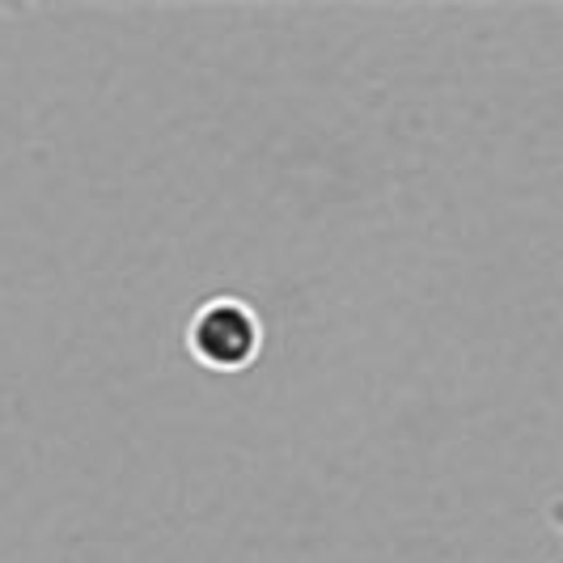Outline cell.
<instances>
[{
	"instance_id": "1",
	"label": "cell",
	"mask_w": 563,
	"mask_h": 563,
	"mask_svg": "<svg viewBox=\"0 0 563 563\" xmlns=\"http://www.w3.org/2000/svg\"><path fill=\"white\" fill-rule=\"evenodd\" d=\"M267 347V322L251 297L212 292L183 322V352L203 373H246Z\"/></svg>"
}]
</instances>
